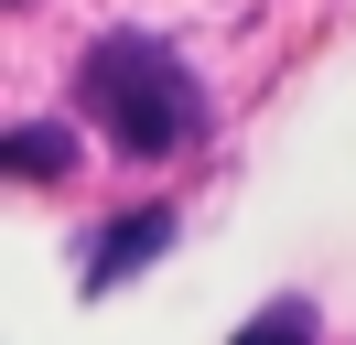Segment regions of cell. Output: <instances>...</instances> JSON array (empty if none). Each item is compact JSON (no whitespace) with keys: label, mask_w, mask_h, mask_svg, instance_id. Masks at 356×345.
I'll use <instances>...</instances> for the list:
<instances>
[{"label":"cell","mask_w":356,"mask_h":345,"mask_svg":"<svg viewBox=\"0 0 356 345\" xmlns=\"http://www.w3.org/2000/svg\"><path fill=\"white\" fill-rule=\"evenodd\" d=\"M238 345H313V302H270V313L248 323Z\"/></svg>","instance_id":"277c9868"},{"label":"cell","mask_w":356,"mask_h":345,"mask_svg":"<svg viewBox=\"0 0 356 345\" xmlns=\"http://www.w3.org/2000/svg\"><path fill=\"white\" fill-rule=\"evenodd\" d=\"M152 248H173V205H140V216H119V227H97L87 248H76L87 259V291H119Z\"/></svg>","instance_id":"7a4b0ae2"},{"label":"cell","mask_w":356,"mask_h":345,"mask_svg":"<svg viewBox=\"0 0 356 345\" xmlns=\"http://www.w3.org/2000/svg\"><path fill=\"white\" fill-rule=\"evenodd\" d=\"M11 172H22V184H65L76 172V129H54V119L11 129Z\"/></svg>","instance_id":"3957f363"},{"label":"cell","mask_w":356,"mask_h":345,"mask_svg":"<svg viewBox=\"0 0 356 345\" xmlns=\"http://www.w3.org/2000/svg\"><path fill=\"white\" fill-rule=\"evenodd\" d=\"M76 97H87V119L108 129L119 151H140V162H162V151H184V141L205 129V97H195V76H184V54H173V43H152V33L87 43Z\"/></svg>","instance_id":"6da1fadb"}]
</instances>
